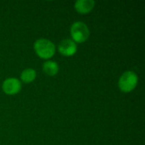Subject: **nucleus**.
Segmentation results:
<instances>
[{
    "label": "nucleus",
    "instance_id": "1",
    "mask_svg": "<svg viewBox=\"0 0 145 145\" xmlns=\"http://www.w3.org/2000/svg\"><path fill=\"white\" fill-rule=\"evenodd\" d=\"M33 48L36 54L39 58L47 60H49V59H51L56 52L55 44L52 41L46 38H39L35 41Z\"/></svg>",
    "mask_w": 145,
    "mask_h": 145
},
{
    "label": "nucleus",
    "instance_id": "2",
    "mask_svg": "<svg viewBox=\"0 0 145 145\" xmlns=\"http://www.w3.org/2000/svg\"><path fill=\"white\" fill-rule=\"evenodd\" d=\"M138 82V75L133 71H127L120 76L118 87L123 93H130L133 91Z\"/></svg>",
    "mask_w": 145,
    "mask_h": 145
},
{
    "label": "nucleus",
    "instance_id": "3",
    "mask_svg": "<svg viewBox=\"0 0 145 145\" xmlns=\"http://www.w3.org/2000/svg\"><path fill=\"white\" fill-rule=\"evenodd\" d=\"M71 40L76 43H82L86 42L89 36L90 31L88 25L82 21H76L74 22L70 29Z\"/></svg>",
    "mask_w": 145,
    "mask_h": 145
},
{
    "label": "nucleus",
    "instance_id": "4",
    "mask_svg": "<svg viewBox=\"0 0 145 145\" xmlns=\"http://www.w3.org/2000/svg\"><path fill=\"white\" fill-rule=\"evenodd\" d=\"M2 89L8 95H15L21 90V82L14 77H9L3 81Z\"/></svg>",
    "mask_w": 145,
    "mask_h": 145
},
{
    "label": "nucleus",
    "instance_id": "5",
    "mask_svg": "<svg viewBox=\"0 0 145 145\" xmlns=\"http://www.w3.org/2000/svg\"><path fill=\"white\" fill-rule=\"evenodd\" d=\"M58 51L63 56L71 57L77 52V46L76 43L71 39H64L59 42L58 45Z\"/></svg>",
    "mask_w": 145,
    "mask_h": 145
},
{
    "label": "nucleus",
    "instance_id": "6",
    "mask_svg": "<svg viewBox=\"0 0 145 145\" xmlns=\"http://www.w3.org/2000/svg\"><path fill=\"white\" fill-rule=\"evenodd\" d=\"M95 5V1L93 0H78L75 3V10L81 14H87L90 13Z\"/></svg>",
    "mask_w": 145,
    "mask_h": 145
},
{
    "label": "nucleus",
    "instance_id": "7",
    "mask_svg": "<svg viewBox=\"0 0 145 145\" xmlns=\"http://www.w3.org/2000/svg\"><path fill=\"white\" fill-rule=\"evenodd\" d=\"M42 71L47 76H54L58 74L59 67L57 62L54 60H47L42 64Z\"/></svg>",
    "mask_w": 145,
    "mask_h": 145
},
{
    "label": "nucleus",
    "instance_id": "8",
    "mask_svg": "<svg viewBox=\"0 0 145 145\" xmlns=\"http://www.w3.org/2000/svg\"><path fill=\"white\" fill-rule=\"evenodd\" d=\"M36 78L37 71L32 68H26L20 74V82L24 83H31Z\"/></svg>",
    "mask_w": 145,
    "mask_h": 145
}]
</instances>
